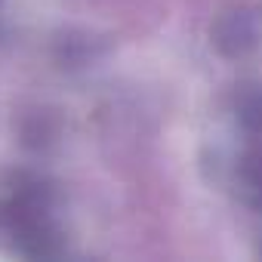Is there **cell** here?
Segmentation results:
<instances>
[{"instance_id":"cell-1","label":"cell","mask_w":262,"mask_h":262,"mask_svg":"<svg viewBox=\"0 0 262 262\" xmlns=\"http://www.w3.org/2000/svg\"><path fill=\"white\" fill-rule=\"evenodd\" d=\"M0 250L25 259H56L65 253L56 191L40 176L13 173L0 188Z\"/></svg>"},{"instance_id":"cell-2","label":"cell","mask_w":262,"mask_h":262,"mask_svg":"<svg viewBox=\"0 0 262 262\" xmlns=\"http://www.w3.org/2000/svg\"><path fill=\"white\" fill-rule=\"evenodd\" d=\"M210 37L225 59H241L262 43V13L253 7H231L213 22Z\"/></svg>"}]
</instances>
